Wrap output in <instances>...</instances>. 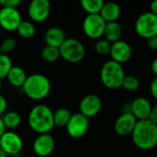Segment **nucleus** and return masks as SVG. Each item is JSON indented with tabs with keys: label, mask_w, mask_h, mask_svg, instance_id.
<instances>
[{
	"label": "nucleus",
	"mask_w": 157,
	"mask_h": 157,
	"mask_svg": "<svg viewBox=\"0 0 157 157\" xmlns=\"http://www.w3.org/2000/svg\"><path fill=\"white\" fill-rule=\"evenodd\" d=\"M28 123L29 128L36 133L45 134L55 127L53 121V111L44 104L34 106L28 116Z\"/></svg>",
	"instance_id": "1"
},
{
	"label": "nucleus",
	"mask_w": 157,
	"mask_h": 157,
	"mask_svg": "<svg viewBox=\"0 0 157 157\" xmlns=\"http://www.w3.org/2000/svg\"><path fill=\"white\" fill-rule=\"evenodd\" d=\"M135 146L141 150L148 151L157 146V125L149 120L138 121L132 133Z\"/></svg>",
	"instance_id": "2"
},
{
	"label": "nucleus",
	"mask_w": 157,
	"mask_h": 157,
	"mask_svg": "<svg viewBox=\"0 0 157 157\" xmlns=\"http://www.w3.org/2000/svg\"><path fill=\"white\" fill-rule=\"evenodd\" d=\"M52 90L50 79L42 74H31L28 76L24 86L23 93L30 99L40 101L46 98Z\"/></svg>",
	"instance_id": "3"
},
{
	"label": "nucleus",
	"mask_w": 157,
	"mask_h": 157,
	"mask_svg": "<svg viewBox=\"0 0 157 157\" xmlns=\"http://www.w3.org/2000/svg\"><path fill=\"white\" fill-rule=\"evenodd\" d=\"M125 76L122 64L112 60L107 61L100 70V80L109 89H118L121 87Z\"/></svg>",
	"instance_id": "4"
},
{
	"label": "nucleus",
	"mask_w": 157,
	"mask_h": 157,
	"mask_svg": "<svg viewBox=\"0 0 157 157\" xmlns=\"http://www.w3.org/2000/svg\"><path fill=\"white\" fill-rule=\"evenodd\" d=\"M59 50L61 57L70 63H80L86 55V49L83 43L74 38L66 39Z\"/></svg>",
	"instance_id": "5"
},
{
	"label": "nucleus",
	"mask_w": 157,
	"mask_h": 157,
	"mask_svg": "<svg viewBox=\"0 0 157 157\" xmlns=\"http://www.w3.org/2000/svg\"><path fill=\"white\" fill-rule=\"evenodd\" d=\"M135 31L145 40L157 36V16L151 11L141 14L135 21Z\"/></svg>",
	"instance_id": "6"
},
{
	"label": "nucleus",
	"mask_w": 157,
	"mask_h": 157,
	"mask_svg": "<svg viewBox=\"0 0 157 157\" xmlns=\"http://www.w3.org/2000/svg\"><path fill=\"white\" fill-rule=\"evenodd\" d=\"M107 22L100 14L86 15L83 20V31L86 37L92 40H99L104 36Z\"/></svg>",
	"instance_id": "7"
},
{
	"label": "nucleus",
	"mask_w": 157,
	"mask_h": 157,
	"mask_svg": "<svg viewBox=\"0 0 157 157\" xmlns=\"http://www.w3.org/2000/svg\"><path fill=\"white\" fill-rule=\"evenodd\" d=\"M67 133L74 139L84 137L89 129V119L80 112L72 114V117L65 127Z\"/></svg>",
	"instance_id": "8"
},
{
	"label": "nucleus",
	"mask_w": 157,
	"mask_h": 157,
	"mask_svg": "<svg viewBox=\"0 0 157 157\" xmlns=\"http://www.w3.org/2000/svg\"><path fill=\"white\" fill-rule=\"evenodd\" d=\"M0 148L7 155L15 156L20 155L23 149L22 138L14 132L6 131L0 139Z\"/></svg>",
	"instance_id": "9"
},
{
	"label": "nucleus",
	"mask_w": 157,
	"mask_h": 157,
	"mask_svg": "<svg viewBox=\"0 0 157 157\" xmlns=\"http://www.w3.org/2000/svg\"><path fill=\"white\" fill-rule=\"evenodd\" d=\"M22 22L20 12L17 8L1 7L0 9V27L8 32L17 31Z\"/></svg>",
	"instance_id": "10"
},
{
	"label": "nucleus",
	"mask_w": 157,
	"mask_h": 157,
	"mask_svg": "<svg viewBox=\"0 0 157 157\" xmlns=\"http://www.w3.org/2000/svg\"><path fill=\"white\" fill-rule=\"evenodd\" d=\"M51 3L48 0H32L28 7L29 18L34 22L45 21L51 14Z\"/></svg>",
	"instance_id": "11"
},
{
	"label": "nucleus",
	"mask_w": 157,
	"mask_h": 157,
	"mask_svg": "<svg viewBox=\"0 0 157 157\" xmlns=\"http://www.w3.org/2000/svg\"><path fill=\"white\" fill-rule=\"evenodd\" d=\"M55 148V140L50 133L39 134L32 144L34 154L39 157H47L51 155Z\"/></svg>",
	"instance_id": "12"
},
{
	"label": "nucleus",
	"mask_w": 157,
	"mask_h": 157,
	"mask_svg": "<svg viewBox=\"0 0 157 157\" xmlns=\"http://www.w3.org/2000/svg\"><path fill=\"white\" fill-rule=\"evenodd\" d=\"M102 102L100 98L95 94L85 96L79 103V112L86 118H92L98 115L101 109Z\"/></svg>",
	"instance_id": "13"
},
{
	"label": "nucleus",
	"mask_w": 157,
	"mask_h": 157,
	"mask_svg": "<svg viewBox=\"0 0 157 157\" xmlns=\"http://www.w3.org/2000/svg\"><path fill=\"white\" fill-rule=\"evenodd\" d=\"M109 55L112 61L122 64L130 61L132 55V49L127 41L121 40L111 44Z\"/></svg>",
	"instance_id": "14"
},
{
	"label": "nucleus",
	"mask_w": 157,
	"mask_h": 157,
	"mask_svg": "<svg viewBox=\"0 0 157 157\" xmlns=\"http://www.w3.org/2000/svg\"><path fill=\"white\" fill-rule=\"evenodd\" d=\"M137 121L136 118L131 112H123L117 118L114 124V130L120 136L132 135Z\"/></svg>",
	"instance_id": "15"
},
{
	"label": "nucleus",
	"mask_w": 157,
	"mask_h": 157,
	"mask_svg": "<svg viewBox=\"0 0 157 157\" xmlns=\"http://www.w3.org/2000/svg\"><path fill=\"white\" fill-rule=\"evenodd\" d=\"M150 101L145 98H137L131 103V113L136 118L137 121L149 120L152 110Z\"/></svg>",
	"instance_id": "16"
},
{
	"label": "nucleus",
	"mask_w": 157,
	"mask_h": 157,
	"mask_svg": "<svg viewBox=\"0 0 157 157\" xmlns=\"http://www.w3.org/2000/svg\"><path fill=\"white\" fill-rule=\"evenodd\" d=\"M65 40L66 37L64 31L58 27L49 28L44 35V41L46 45L55 48H60Z\"/></svg>",
	"instance_id": "17"
},
{
	"label": "nucleus",
	"mask_w": 157,
	"mask_h": 157,
	"mask_svg": "<svg viewBox=\"0 0 157 157\" xmlns=\"http://www.w3.org/2000/svg\"><path fill=\"white\" fill-rule=\"evenodd\" d=\"M121 6L119 4L115 2L105 3L100 12L101 17L104 18V20L107 23L117 21V19L121 17Z\"/></svg>",
	"instance_id": "18"
},
{
	"label": "nucleus",
	"mask_w": 157,
	"mask_h": 157,
	"mask_svg": "<svg viewBox=\"0 0 157 157\" xmlns=\"http://www.w3.org/2000/svg\"><path fill=\"white\" fill-rule=\"evenodd\" d=\"M28 76L26 75V72L24 71L23 68L20 66L13 65L12 68L10 69L6 79L9 82V84L15 87H21L24 86Z\"/></svg>",
	"instance_id": "19"
},
{
	"label": "nucleus",
	"mask_w": 157,
	"mask_h": 157,
	"mask_svg": "<svg viewBox=\"0 0 157 157\" xmlns=\"http://www.w3.org/2000/svg\"><path fill=\"white\" fill-rule=\"evenodd\" d=\"M121 35H122V28L119 22L114 21V22L107 23L104 31L105 40H107L110 43H114L116 41L121 40Z\"/></svg>",
	"instance_id": "20"
},
{
	"label": "nucleus",
	"mask_w": 157,
	"mask_h": 157,
	"mask_svg": "<svg viewBox=\"0 0 157 157\" xmlns=\"http://www.w3.org/2000/svg\"><path fill=\"white\" fill-rule=\"evenodd\" d=\"M2 121L4 122L6 129L14 130L20 126L22 118H21L20 114L17 111H8L3 115Z\"/></svg>",
	"instance_id": "21"
},
{
	"label": "nucleus",
	"mask_w": 157,
	"mask_h": 157,
	"mask_svg": "<svg viewBox=\"0 0 157 157\" xmlns=\"http://www.w3.org/2000/svg\"><path fill=\"white\" fill-rule=\"evenodd\" d=\"M72 117V114L69 109L65 108H60L57 109L53 112V121H54V125L59 128H63L66 127L70 119Z\"/></svg>",
	"instance_id": "22"
},
{
	"label": "nucleus",
	"mask_w": 157,
	"mask_h": 157,
	"mask_svg": "<svg viewBox=\"0 0 157 157\" xmlns=\"http://www.w3.org/2000/svg\"><path fill=\"white\" fill-rule=\"evenodd\" d=\"M105 2L102 0H82L80 5L87 15L100 14Z\"/></svg>",
	"instance_id": "23"
},
{
	"label": "nucleus",
	"mask_w": 157,
	"mask_h": 157,
	"mask_svg": "<svg viewBox=\"0 0 157 157\" xmlns=\"http://www.w3.org/2000/svg\"><path fill=\"white\" fill-rule=\"evenodd\" d=\"M17 32L21 38L29 40V39H32L35 36L36 28L31 21L22 20V22L20 23V25L17 29Z\"/></svg>",
	"instance_id": "24"
},
{
	"label": "nucleus",
	"mask_w": 157,
	"mask_h": 157,
	"mask_svg": "<svg viewBox=\"0 0 157 157\" xmlns=\"http://www.w3.org/2000/svg\"><path fill=\"white\" fill-rule=\"evenodd\" d=\"M40 57L46 63H54L61 57L60 50L59 48L46 45L40 52Z\"/></svg>",
	"instance_id": "25"
},
{
	"label": "nucleus",
	"mask_w": 157,
	"mask_h": 157,
	"mask_svg": "<svg viewBox=\"0 0 157 157\" xmlns=\"http://www.w3.org/2000/svg\"><path fill=\"white\" fill-rule=\"evenodd\" d=\"M12 66L13 63L11 58L6 54L0 53V80L6 78Z\"/></svg>",
	"instance_id": "26"
},
{
	"label": "nucleus",
	"mask_w": 157,
	"mask_h": 157,
	"mask_svg": "<svg viewBox=\"0 0 157 157\" xmlns=\"http://www.w3.org/2000/svg\"><path fill=\"white\" fill-rule=\"evenodd\" d=\"M122 87L129 92L137 91L140 87V80L135 75H126L123 80Z\"/></svg>",
	"instance_id": "27"
},
{
	"label": "nucleus",
	"mask_w": 157,
	"mask_h": 157,
	"mask_svg": "<svg viewBox=\"0 0 157 157\" xmlns=\"http://www.w3.org/2000/svg\"><path fill=\"white\" fill-rule=\"evenodd\" d=\"M111 44L109 41H108L105 39H99L95 44V52L99 55H107L109 54Z\"/></svg>",
	"instance_id": "28"
},
{
	"label": "nucleus",
	"mask_w": 157,
	"mask_h": 157,
	"mask_svg": "<svg viewBox=\"0 0 157 157\" xmlns=\"http://www.w3.org/2000/svg\"><path fill=\"white\" fill-rule=\"evenodd\" d=\"M16 46H17L16 39H14L12 37L6 38L0 43V53L8 55V53H10L11 52H13L15 50Z\"/></svg>",
	"instance_id": "29"
},
{
	"label": "nucleus",
	"mask_w": 157,
	"mask_h": 157,
	"mask_svg": "<svg viewBox=\"0 0 157 157\" xmlns=\"http://www.w3.org/2000/svg\"><path fill=\"white\" fill-rule=\"evenodd\" d=\"M21 3H22L21 0H0V6L2 7L17 8V6Z\"/></svg>",
	"instance_id": "30"
},
{
	"label": "nucleus",
	"mask_w": 157,
	"mask_h": 157,
	"mask_svg": "<svg viewBox=\"0 0 157 157\" xmlns=\"http://www.w3.org/2000/svg\"><path fill=\"white\" fill-rule=\"evenodd\" d=\"M7 109V101L4 96L0 94V116L5 114Z\"/></svg>",
	"instance_id": "31"
},
{
	"label": "nucleus",
	"mask_w": 157,
	"mask_h": 157,
	"mask_svg": "<svg viewBox=\"0 0 157 157\" xmlns=\"http://www.w3.org/2000/svg\"><path fill=\"white\" fill-rule=\"evenodd\" d=\"M147 46L152 51H157V36L147 40Z\"/></svg>",
	"instance_id": "32"
},
{
	"label": "nucleus",
	"mask_w": 157,
	"mask_h": 157,
	"mask_svg": "<svg viewBox=\"0 0 157 157\" xmlns=\"http://www.w3.org/2000/svg\"><path fill=\"white\" fill-rule=\"evenodd\" d=\"M150 91H151V94H152L153 98H155V100L157 101V77H155L152 81L151 86H150Z\"/></svg>",
	"instance_id": "33"
},
{
	"label": "nucleus",
	"mask_w": 157,
	"mask_h": 157,
	"mask_svg": "<svg viewBox=\"0 0 157 157\" xmlns=\"http://www.w3.org/2000/svg\"><path fill=\"white\" fill-rule=\"evenodd\" d=\"M149 121H151L153 123H155L157 125V105L154 106L152 108L151 113H150V117H149Z\"/></svg>",
	"instance_id": "34"
},
{
	"label": "nucleus",
	"mask_w": 157,
	"mask_h": 157,
	"mask_svg": "<svg viewBox=\"0 0 157 157\" xmlns=\"http://www.w3.org/2000/svg\"><path fill=\"white\" fill-rule=\"evenodd\" d=\"M151 69H152L153 74L155 75V77H157V57L156 58H155V59H154V61L152 62Z\"/></svg>",
	"instance_id": "35"
},
{
	"label": "nucleus",
	"mask_w": 157,
	"mask_h": 157,
	"mask_svg": "<svg viewBox=\"0 0 157 157\" xmlns=\"http://www.w3.org/2000/svg\"><path fill=\"white\" fill-rule=\"evenodd\" d=\"M150 8H151V12L157 16V0H155L151 3Z\"/></svg>",
	"instance_id": "36"
},
{
	"label": "nucleus",
	"mask_w": 157,
	"mask_h": 157,
	"mask_svg": "<svg viewBox=\"0 0 157 157\" xmlns=\"http://www.w3.org/2000/svg\"><path fill=\"white\" fill-rule=\"evenodd\" d=\"M6 132V127L4 125V122L2 121V118H0V139H1V137L3 136V134Z\"/></svg>",
	"instance_id": "37"
},
{
	"label": "nucleus",
	"mask_w": 157,
	"mask_h": 157,
	"mask_svg": "<svg viewBox=\"0 0 157 157\" xmlns=\"http://www.w3.org/2000/svg\"><path fill=\"white\" fill-rule=\"evenodd\" d=\"M7 156H8V155H6L3 150L0 148V157H7Z\"/></svg>",
	"instance_id": "38"
},
{
	"label": "nucleus",
	"mask_w": 157,
	"mask_h": 157,
	"mask_svg": "<svg viewBox=\"0 0 157 157\" xmlns=\"http://www.w3.org/2000/svg\"><path fill=\"white\" fill-rule=\"evenodd\" d=\"M2 86H3V85H2V81L0 80V90L2 89Z\"/></svg>",
	"instance_id": "39"
}]
</instances>
